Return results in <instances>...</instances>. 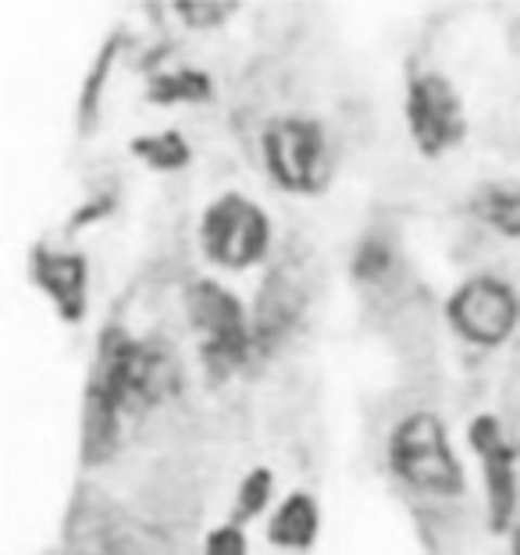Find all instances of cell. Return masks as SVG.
Returning <instances> with one entry per match:
<instances>
[{"mask_svg": "<svg viewBox=\"0 0 520 555\" xmlns=\"http://www.w3.org/2000/svg\"><path fill=\"white\" fill-rule=\"evenodd\" d=\"M186 318L200 338V357H204L207 371L218 377L243 367L257 346V332L250 327L239 296L211 278H200L186 288Z\"/></svg>", "mask_w": 520, "mask_h": 555, "instance_id": "obj_3", "label": "cell"}, {"mask_svg": "<svg viewBox=\"0 0 520 555\" xmlns=\"http://www.w3.org/2000/svg\"><path fill=\"white\" fill-rule=\"evenodd\" d=\"M453 332L478 349H499L520 324V296L496 274H478L456 288L446 302Z\"/></svg>", "mask_w": 520, "mask_h": 555, "instance_id": "obj_6", "label": "cell"}, {"mask_svg": "<svg viewBox=\"0 0 520 555\" xmlns=\"http://www.w3.org/2000/svg\"><path fill=\"white\" fill-rule=\"evenodd\" d=\"M204 555H246V538L239 524H221L214 527L204 541Z\"/></svg>", "mask_w": 520, "mask_h": 555, "instance_id": "obj_16", "label": "cell"}, {"mask_svg": "<svg viewBox=\"0 0 520 555\" xmlns=\"http://www.w3.org/2000/svg\"><path fill=\"white\" fill-rule=\"evenodd\" d=\"M471 449L478 452L481 477H485V502L492 531H510L517 516V449L506 441L496 416L481 413L471 421Z\"/></svg>", "mask_w": 520, "mask_h": 555, "instance_id": "obj_8", "label": "cell"}, {"mask_svg": "<svg viewBox=\"0 0 520 555\" xmlns=\"http://www.w3.org/2000/svg\"><path fill=\"white\" fill-rule=\"evenodd\" d=\"M271 488H275L271 470H264V466H257V470H250V474L243 477V485H239V502H236L239 520H250V516H257V513L268 509Z\"/></svg>", "mask_w": 520, "mask_h": 555, "instance_id": "obj_14", "label": "cell"}, {"mask_svg": "<svg viewBox=\"0 0 520 555\" xmlns=\"http://www.w3.org/2000/svg\"><path fill=\"white\" fill-rule=\"evenodd\" d=\"M389 466L403 485L428 499L464 495L467 477L435 413H407L389 435Z\"/></svg>", "mask_w": 520, "mask_h": 555, "instance_id": "obj_2", "label": "cell"}, {"mask_svg": "<svg viewBox=\"0 0 520 555\" xmlns=\"http://www.w3.org/2000/svg\"><path fill=\"white\" fill-rule=\"evenodd\" d=\"M200 246L225 271H250L271 249V218L243 193H225L200 218Z\"/></svg>", "mask_w": 520, "mask_h": 555, "instance_id": "obj_5", "label": "cell"}, {"mask_svg": "<svg viewBox=\"0 0 520 555\" xmlns=\"http://www.w3.org/2000/svg\"><path fill=\"white\" fill-rule=\"evenodd\" d=\"M317 531H321V513H317V502L303 491L289 495L268 520V541L286 552H307L317 541Z\"/></svg>", "mask_w": 520, "mask_h": 555, "instance_id": "obj_10", "label": "cell"}, {"mask_svg": "<svg viewBox=\"0 0 520 555\" xmlns=\"http://www.w3.org/2000/svg\"><path fill=\"white\" fill-rule=\"evenodd\" d=\"M33 282L54 302L61 321H83L86 307H90V263H86V257L40 246L33 254Z\"/></svg>", "mask_w": 520, "mask_h": 555, "instance_id": "obj_9", "label": "cell"}, {"mask_svg": "<svg viewBox=\"0 0 520 555\" xmlns=\"http://www.w3.org/2000/svg\"><path fill=\"white\" fill-rule=\"evenodd\" d=\"M513 555H520V520L513 524Z\"/></svg>", "mask_w": 520, "mask_h": 555, "instance_id": "obj_17", "label": "cell"}, {"mask_svg": "<svg viewBox=\"0 0 520 555\" xmlns=\"http://www.w3.org/2000/svg\"><path fill=\"white\" fill-rule=\"evenodd\" d=\"M261 157L264 168H268L271 182L286 193H321L328 182V168H332V157H328V135L317 121L289 115V118H275L261 135Z\"/></svg>", "mask_w": 520, "mask_h": 555, "instance_id": "obj_4", "label": "cell"}, {"mask_svg": "<svg viewBox=\"0 0 520 555\" xmlns=\"http://www.w3.org/2000/svg\"><path fill=\"white\" fill-rule=\"evenodd\" d=\"M236 8L228 4H179L175 8V15H179L189 29H218L221 22L232 18Z\"/></svg>", "mask_w": 520, "mask_h": 555, "instance_id": "obj_15", "label": "cell"}, {"mask_svg": "<svg viewBox=\"0 0 520 555\" xmlns=\"http://www.w3.org/2000/svg\"><path fill=\"white\" fill-rule=\"evenodd\" d=\"M478 218L503 238H520V182H499L481 189L474 199Z\"/></svg>", "mask_w": 520, "mask_h": 555, "instance_id": "obj_11", "label": "cell"}, {"mask_svg": "<svg viewBox=\"0 0 520 555\" xmlns=\"http://www.w3.org/2000/svg\"><path fill=\"white\" fill-rule=\"evenodd\" d=\"M172 382L175 363L161 346L129 335L125 327H107L100 338L90 385H86L83 449L90 456H104L118 441L122 416L161 402Z\"/></svg>", "mask_w": 520, "mask_h": 555, "instance_id": "obj_1", "label": "cell"}, {"mask_svg": "<svg viewBox=\"0 0 520 555\" xmlns=\"http://www.w3.org/2000/svg\"><path fill=\"white\" fill-rule=\"evenodd\" d=\"M407 129L424 157H439L464 139L460 96L435 72H424L407 86Z\"/></svg>", "mask_w": 520, "mask_h": 555, "instance_id": "obj_7", "label": "cell"}, {"mask_svg": "<svg viewBox=\"0 0 520 555\" xmlns=\"http://www.w3.org/2000/svg\"><path fill=\"white\" fill-rule=\"evenodd\" d=\"M211 90V79L204 72H193V68H179V72H164L150 82V100L154 104H200L207 100Z\"/></svg>", "mask_w": 520, "mask_h": 555, "instance_id": "obj_12", "label": "cell"}, {"mask_svg": "<svg viewBox=\"0 0 520 555\" xmlns=\"http://www.w3.org/2000/svg\"><path fill=\"white\" fill-rule=\"evenodd\" d=\"M132 154L150 164V168H157V171H179L189 164V143L179 135V132H154V135H139L132 139Z\"/></svg>", "mask_w": 520, "mask_h": 555, "instance_id": "obj_13", "label": "cell"}]
</instances>
